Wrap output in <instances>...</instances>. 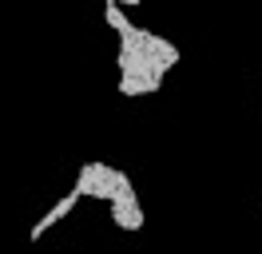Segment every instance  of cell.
Segmentation results:
<instances>
[{
    "label": "cell",
    "mask_w": 262,
    "mask_h": 254,
    "mask_svg": "<svg viewBox=\"0 0 262 254\" xmlns=\"http://www.w3.org/2000/svg\"><path fill=\"white\" fill-rule=\"evenodd\" d=\"M72 190H80L83 199H103V203H139V195L131 187V175L112 167V163H99V159L80 167Z\"/></svg>",
    "instance_id": "1"
},
{
    "label": "cell",
    "mask_w": 262,
    "mask_h": 254,
    "mask_svg": "<svg viewBox=\"0 0 262 254\" xmlns=\"http://www.w3.org/2000/svg\"><path fill=\"white\" fill-rule=\"evenodd\" d=\"M80 199H83L80 190H68V195L60 199V203H52L48 210H44V215H40V219L32 222V230H28V238H32V242H40V238L48 235V230L56 226V222H60V219H68V215L76 210V203H80Z\"/></svg>",
    "instance_id": "2"
},
{
    "label": "cell",
    "mask_w": 262,
    "mask_h": 254,
    "mask_svg": "<svg viewBox=\"0 0 262 254\" xmlns=\"http://www.w3.org/2000/svg\"><path fill=\"white\" fill-rule=\"evenodd\" d=\"M107 206H112V222L119 226V230H143L147 215H143L139 203H107Z\"/></svg>",
    "instance_id": "3"
},
{
    "label": "cell",
    "mask_w": 262,
    "mask_h": 254,
    "mask_svg": "<svg viewBox=\"0 0 262 254\" xmlns=\"http://www.w3.org/2000/svg\"><path fill=\"white\" fill-rule=\"evenodd\" d=\"M159 83L163 79H151V76H119V95H127V99L151 95V92H159Z\"/></svg>",
    "instance_id": "4"
},
{
    "label": "cell",
    "mask_w": 262,
    "mask_h": 254,
    "mask_svg": "<svg viewBox=\"0 0 262 254\" xmlns=\"http://www.w3.org/2000/svg\"><path fill=\"white\" fill-rule=\"evenodd\" d=\"M112 4H119V8H135V4H143V0H112Z\"/></svg>",
    "instance_id": "5"
}]
</instances>
